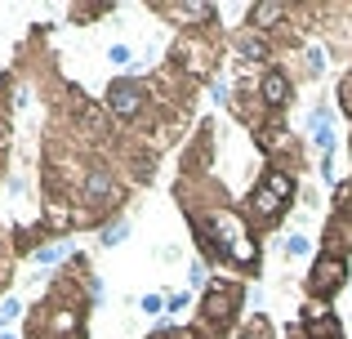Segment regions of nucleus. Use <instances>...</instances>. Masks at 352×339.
<instances>
[{
    "instance_id": "1",
    "label": "nucleus",
    "mask_w": 352,
    "mask_h": 339,
    "mask_svg": "<svg viewBox=\"0 0 352 339\" xmlns=\"http://www.w3.org/2000/svg\"><path fill=\"white\" fill-rule=\"evenodd\" d=\"M174 197H179L192 241H197V259H206L210 268H219L223 277H236V281L263 272V237L250 232L241 206L228 201V192L214 183V174L179 179Z\"/></svg>"
},
{
    "instance_id": "2",
    "label": "nucleus",
    "mask_w": 352,
    "mask_h": 339,
    "mask_svg": "<svg viewBox=\"0 0 352 339\" xmlns=\"http://www.w3.org/2000/svg\"><path fill=\"white\" fill-rule=\"evenodd\" d=\"M299 201V170L281 166V161H263L258 179L250 183V192L241 197V215H245L250 232L267 237L290 219V206Z\"/></svg>"
},
{
    "instance_id": "3",
    "label": "nucleus",
    "mask_w": 352,
    "mask_h": 339,
    "mask_svg": "<svg viewBox=\"0 0 352 339\" xmlns=\"http://www.w3.org/2000/svg\"><path fill=\"white\" fill-rule=\"evenodd\" d=\"M134 192V183L125 179V170L116 166V157H89L85 174H80V188H76V215L80 228H103L112 223L116 215H125V201Z\"/></svg>"
},
{
    "instance_id": "4",
    "label": "nucleus",
    "mask_w": 352,
    "mask_h": 339,
    "mask_svg": "<svg viewBox=\"0 0 352 339\" xmlns=\"http://www.w3.org/2000/svg\"><path fill=\"white\" fill-rule=\"evenodd\" d=\"M245 304H250V286L236 277H214L210 290L201 295L197 317H192V335L197 339H232L245 326Z\"/></svg>"
},
{
    "instance_id": "5",
    "label": "nucleus",
    "mask_w": 352,
    "mask_h": 339,
    "mask_svg": "<svg viewBox=\"0 0 352 339\" xmlns=\"http://www.w3.org/2000/svg\"><path fill=\"white\" fill-rule=\"evenodd\" d=\"M103 107L116 125H129V130H134L156 107V89H152V80H143V76H112L107 89H103Z\"/></svg>"
},
{
    "instance_id": "6",
    "label": "nucleus",
    "mask_w": 352,
    "mask_h": 339,
    "mask_svg": "<svg viewBox=\"0 0 352 339\" xmlns=\"http://www.w3.org/2000/svg\"><path fill=\"white\" fill-rule=\"evenodd\" d=\"M352 259H344V254H330V250H317V259H312L308 277H303V299L308 304H335V295H344V290H352Z\"/></svg>"
},
{
    "instance_id": "7",
    "label": "nucleus",
    "mask_w": 352,
    "mask_h": 339,
    "mask_svg": "<svg viewBox=\"0 0 352 339\" xmlns=\"http://www.w3.org/2000/svg\"><path fill=\"white\" fill-rule=\"evenodd\" d=\"M294 94H299V76L285 63H272V67L254 72V107L263 116H285L294 107Z\"/></svg>"
},
{
    "instance_id": "8",
    "label": "nucleus",
    "mask_w": 352,
    "mask_h": 339,
    "mask_svg": "<svg viewBox=\"0 0 352 339\" xmlns=\"http://www.w3.org/2000/svg\"><path fill=\"white\" fill-rule=\"evenodd\" d=\"M147 14L165 18L170 27H179L183 36L197 32H219V5H206V0H188V5H170V0H152Z\"/></svg>"
},
{
    "instance_id": "9",
    "label": "nucleus",
    "mask_w": 352,
    "mask_h": 339,
    "mask_svg": "<svg viewBox=\"0 0 352 339\" xmlns=\"http://www.w3.org/2000/svg\"><path fill=\"white\" fill-rule=\"evenodd\" d=\"M232 58L241 63V67H250V72H254V67L263 72V67H272V63H281V50H276V41H267V36L236 27V36H232Z\"/></svg>"
},
{
    "instance_id": "10",
    "label": "nucleus",
    "mask_w": 352,
    "mask_h": 339,
    "mask_svg": "<svg viewBox=\"0 0 352 339\" xmlns=\"http://www.w3.org/2000/svg\"><path fill=\"white\" fill-rule=\"evenodd\" d=\"M335 143H339V134H335V103L321 98V103H312V112H308V148L326 161V157H335Z\"/></svg>"
},
{
    "instance_id": "11",
    "label": "nucleus",
    "mask_w": 352,
    "mask_h": 339,
    "mask_svg": "<svg viewBox=\"0 0 352 339\" xmlns=\"http://www.w3.org/2000/svg\"><path fill=\"white\" fill-rule=\"evenodd\" d=\"M294 322L303 326V339H348L339 313H335V308H326V304H308V299H303V308H299Z\"/></svg>"
},
{
    "instance_id": "12",
    "label": "nucleus",
    "mask_w": 352,
    "mask_h": 339,
    "mask_svg": "<svg viewBox=\"0 0 352 339\" xmlns=\"http://www.w3.org/2000/svg\"><path fill=\"white\" fill-rule=\"evenodd\" d=\"M76 254H80V250H76V241L67 237V241H45L41 250L32 254V263H36V268H63V263L76 259Z\"/></svg>"
},
{
    "instance_id": "13",
    "label": "nucleus",
    "mask_w": 352,
    "mask_h": 339,
    "mask_svg": "<svg viewBox=\"0 0 352 339\" xmlns=\"http://www.w3.org/2000/svg\"><path fill=\"white\" fill-rule=\"evenodd\" d=\"M299 63H303V76H321V72L330 67V45L308 41V45L299 50Z\"/></svg>"
},
{
    "instance_id": "14",
    "label": "nucleus",
    "mask_w": 352,
    "mask_h": 339,
    "mask_svg": "<svg viewBox=\"0 0 352 339\" xmlns=\"http://www.w3.org/2000/svg\"><path fill=\"white\" fill-rule=\"evenodd\" d=\"M129 232H134V219H129V215H116L112 223H103V228H98V245H103V250H116V245L125 241Z\"/></svg>"
},
{
    "instance_id": "15",
    "label": "nucleus",
    "mask_w": 352,
    "mask_h": 339,
    "mask_svg": "<svg viewBox=\"0 0 352 339\" xmlns=\"http://www.w3.org/2000/svg\"><path fill=\"white\" fill-rule=\"evenodd\" d=\"M14 237L5 232V228H0V295H14V290H9V281H14Z\"/></svg>"
},
{
    "instance_id": "16",
    "label": "nucleus",
    "mask_w": 352,
    "mask_h": 339,
    "mask_svg": "<svg viewBox=\"0 0 352 339\" xmlns=\"http://www.w3.org/2000/svg\"><path fill=\"white\" fill-rule=\"evenodd\" d=\"M317 250H321V245H317V241H308L303 232H290V237H281V254H285V259H308V254L317 259Z\"/></svg>"
},
{
    "instance_id": "17",
    "label": "nucleus",
    "mask_w": 352,
    "mask_h": 339,
    "mask_svg": "<svg viewBox=\"0 0 352 339\" xmlns=\"http://www.w3.org/2000/svg\"><path fill=\"white\" fill-rule=\"evenodd\" d=\"M112 14H116V5H72L67 9L72 23H98V18H112Z\"/></svg>"
},
{
    "instance_id": "18",
    "label": "nucleus",
    "mask_w": 352,
    "mask_h": 339,
    "mask_svg": "<svg viewBox=\"0 0 352 339\" xmlns=\"http://www.w3.org/2000/svg\"><path fill=\"white\" fill-rule=\"evenodd\" d=\"M183 281H188V290H201V295H206L210 281H214V277H210V263L206 259H188V277H183Z\"/></svg>"
},
{
    "instance_id": "19",
    "label": "nucleus",
    "mask_w": 352,
    "mask_h": 339,
    "mask_svg": "<svg viewBox=\"0 0 352 339\" xmlns=\"http://www.w3.org/2000/svg\"><path fill=\"white\" fill-rule=\"evenodd\" d=\"M236 339H276V331H272V322H267L263 313H254V317H245V326H241Z\"/></svg>"
},
{
    "instance_id": "20",
    "label": "nucleus",
    "mask_w": 352,
    "mask_h": 339,
    "mask_svg": "<svg viewBox=\"0 0 352 339\" xmlns=\"http://www.w3.org/2000/svg\"><path fill=\"white\" fill-rule=\"evenodd\" d=\"M23 313H27V308H23V299H18V295H0V331H14V322Z\"/></svg>"
},
{
    "instance_id": "21",
    "label": "nucleus",
    "mask_w": 352,
    "mask_h": 339,
    "mask_svg": "<svg viewBox=\"0 0 352 339\" xmlns=\"http://www.w3.org/2000/svg\"><path fill=\"white\" fill-rule=\"evenodd\" d=\"M188 304H192V295L188 290H165V317H179V313H188Z\"/></svg>"
},
{
    "instance_id": "22",
    "label": "nucleus",
    "mask_w": 352,
    "mask_h": 339,
    "mask_svg": "<svg viewBox=\"0 0 352 339\" xmlns=\"http://www.w3.org/2000/svg\"><path fill=\"white\" fill-rule=\"evenodd\" d=\"M138 313H147V317H156V322H165V295H143L138 299Z\"/></svg>"
},
{
    "instance_id": "23",
    "label": "nucleus",
    "mask_w": 352,
    "mask_h": 339,
    "mask_svg": "<svg viewBox=\"0 0 352 339\" xmlns=\"http://www.w3.org/2000/svg\"><path fill=\"white\" fill-rule=\"evenodd\" d=\"M348 148H352V134H348Z\"/></svg>"
}]
</instances>
